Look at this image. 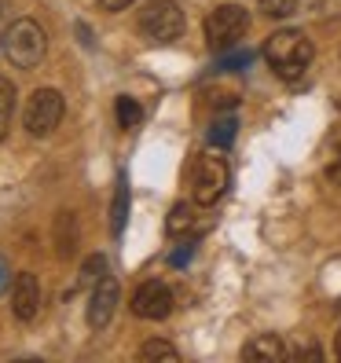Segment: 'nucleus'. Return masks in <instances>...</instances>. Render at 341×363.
Here are the masks:
<instances>
[{
	"label": "nucleus",
	"instance_id": "9d476101",
	"mask_svg": "<svg viewBox=\"0 0 341 363\" xmlns=\"http://www.w3.org/2000/svg\"><path fill=\"white\" fill-rule=\"evenodd\" d=\"M290 349L283 345V337H275V334H261V337H253L250 345L242 349V359H264V363H279L286 359Z\"/></svg>",
	"mask_w": 341,
	"mask_h": 363
},
{
	"label": "nucleus",
	"instance_id": "39448f33",
	"mask_svg": "<svg viewBox=\"0 0 341 363\" xmlns=\"http://www.w3.org/2000/svg\"><path fill=\"white\" fill-rule=\"evenodd\" d=\"M62 92L59 89H37L30 99H26V111H23V125L30 136H48L59 129L62 121Z\"/></svg>",
	"mask_w": 341,
	"mask_h": 363
},
{
	"label": "nucleus",
	"instance_id": "1a4fd4ad",
	"mask_svg": "<svg viewBox=\"0 0 341 363\" xmlns=\"http://www.w3.org/2000/svg\"><path fill=\"white\" fill-rule=\"evenodd\" d=\"M11 312H15V319H23V323L37 319V312H40V283H37L33 272H18V275H15Z\"/></svg>",
	"mask_w": 341,
	"mask_h": 363
},
{
	"label": "nucleus",
	"instance_id": "7ed1b4c3",
	"mask_svg": "<svg viewBox=\"0 0 341 363\" xmlns=\"http://www.w3.org/2000/svg\"><path fill=\"white\" fill-rule=\"evenodd\" d=\"M140 30L151 37L155 45H169L184 33V11L177 0H147L140 11Z\"/></svg>",
	"mask_w": 341,
	"mask_h": 363
},
{
	"label": "nucleus",
	"instance_id": "ddd939ff",
	"mask_svg": "<svg viewBox=\"0 0 341 363\" xmlns=\"http://www.w3.org/2000/svg\"><path fill=\"white\" fill-rule=\"evenodd\" d=\"M11 106H15V89H11V81H4V77H0V140H4V133H8Z\"/></svg>",
	"mask_w": 341,
	"mask_h": 363
},
{
	"label": "nucleus",
	"instance_id": "412c9836",
	"mask_svg": "<svg viewBox=\"0 0 341 363\" xmlns=\"http://www.w3.org/2000/svg\"><path fill=\"white\" fill-rule=\"evenodd\" d=\"M334 352H337V359H341V330H337V341H334Z\"/></svg>",
	"mask_w": 341,
	"mask_h": 363
},
{
	"label": "nucleus",
	"instance_id": "f03ea898",
	"mask_svg": "<svg viewBox=\"0 0 341 363\" xmlns=\"http://www.w3.org/2000/svg\"><path fill=\"white\" fill-rule=\"evenodd\" d=\"M0 45H4V55L11 67L18 70H33L40 59H45L48 52V37L45 30H40L33 18H18V23H11V30L0 37Z\"/></svg>",
	"mask_w": 341,
	"mask_h": 363
},
{
	"label": "nucleus",
	"instance_id": "f257e3e1",
	"mask_svg": "<svg viewBox=\"0 0 341 363\" xmlns=\"http://www.w3.org/2000/svg\"><path fill=\"white\" fill-rule=\"evenodd\" d=\"M264 59L268 67L279 74V77H301L312 62V40L301 33V30H279L268 37L264 45Z\"/></svg>",
	"mask_w": 341,
	"mask_h": 363
},
{
	"label": "nucleus",
	"instance_id": "4be33fe9",
	"mask_svg": "<svg viewBox=\"0 0 341 363\" xmlns=\"http://www.w3.org/2000/svg\"><path fill=\"white\" fill-rule=\"evenodd\" d=\"M0 286H4V261H0Z\"/></svg>",
	"mask_w": 341,
	"mask_h": 363
},
{
	"label": "nucleus",
	"instance_id": "423d86ee",
	"mask_svg": "<svg viewBox=\"0 0 341 363\" xmlns=\"http://www.w3.org/2000/svg\"><path fill=\"white\" fill-rule=\"evenodd\" d=\"M246 30H250V11L242 4H220V8H213L209 18H206V37H209V45L217 52L231 48Z\"/></svg>",
	"mask_w": 341,
	"mask_h": 363
},
{
	"label": "nucleus",
	"instance_id": "2eb2a0df",
	"mask_svg": "<svg viewBox=\"0 0 341 363\" xmlns=\"http://www.w3.org/2000/svg\"><path fill=\"white\" fill-rule=\"evenodd\" d=\"M209 140L217 143V147H228L231 140H235V118H217V121H213Z\"/></svg>",
	"mask_w": 341,
	"mask_h": 363
},
{
	"label": "nucleus",
	"instance_id": "6ab92c4d",
	"mask_svg": "<svg viewBox=\"0 0 341 363\" xmlns=\"http://www.w3.org/2000/svg\"><path fill=\"white\" fill-rule=\"evenodd\" d=\"M129 4H136V0H99V8H103V11H125Z\"/></svg>",
	"mask_w": 341,
	"mask_h": 363
},
{
	"label": "nucleus",
	"instance_id": "20e7f679",
	"mask_svg": "<svg viewBox=\"0 0 341 363\" xmlns=\"http://www.w3.org/2000/svg\"><path fill=\"white\" fill-rule=\"evenodd\" d=\"M191 184H195V202L199 206H217L224 199L228 184H231V169H228V162L220 155L206 151L195 162V180Z\"/></svg>",
	"mask_w": 341,
	"mask_h": 363
},
{
	"label": "nucleus",
	"instance_id": "aec40b11",
	"mask_svg": "<svg viewBox=\"0 0 341 363\" xmlns=\"http://www.w3.org/2000/svg\"><path fill=\"white\" fill-rule=\"evenodd\" d=\"M327 177H330V184H337V187H341V162L327 169Z\"/></svg>",
	"mask_w": 341,
	"mask_h": 363
},
{
	"label": "nucleus",
	"instance_id": "6e6552de",
	"mask_svg": "<svg viewBox=\"0 0 341 363\" xmlns=\"http://www.w3.org/2000/svg\"><path fill=\"white\" fill-rule=\"evenodd\" d=\"M118 308V279L111 272L99 275V283L92 290V301H89V327L92 330H103L106 323H111V315Z\"/></svg>",
	"mask_w": 341,
	"mask_h": 363
},
{
	"label": "nucleus",
	"instance_id": "4468645a",
	"mask_svg": "<svg viewBox=\"0 0 341 363\" xmlns=\"http://www.w3.org/2000/svg\"><path fill=\"white\" fill-rule=\"evenodd\" d=\"M125 217H129V187H125V180H121V184H118V195H114V209H111L114 231L125 228Z\"/></svg>",
	"mask_w": 341,
	"mask_h": 363
},
{
	"label": "nucleus",
	"instance_id": "f8f14e48",
	"mask_svg": "<svg viewBox=\"0 0 341 363\" xmlns=\"http://www.w3.org/2000/svg\"><path fill=\"white\" fill-rule=\"evenodd\" d=\"M140 118H143L140 103L133 96H118V125H121V129H136Z\"/></svg>",
	"mask_w": 341,
	"mask_h": 363
},
{
	"label": "nucleus",
	"instance_id": "a211bd4d",
	"mask_svg": "<svg viewBox=\"0 0 341 363\" xmlns=\"http://www.w3.org/2000/svg\"><path fill=\"white\" fill-rule=\"evenodd\" d=\"M99 275H106V261L103 257H89V261H84V268H81V286H96L99 283Z\"/></svg>",
	"mask_w": 341,
	"mask_h": 363
},
{
	"label": "nucleus",
	"instance_id": "dca6fc26",
	"mask_svg": "<svg viewBox=\"0 0 341 363\" xmlns=\"http://www.w3.org/2000/svg\"><path fill=\"white\" fill-rule=\"evenodd\" d=\"M140 356H143V359H180V352L169 345V341H158V337L147 341V345L140 349Z\"/></svg>",
	"mask_w": 341,
	"mask_h": 363
},
{
	"label": "nucleus",
	"instance_id": "0eeeda50",
	"mask_svg": "<svg viewBox=\"0 0 341 363\" xmlns=\"http://www.w3.org/2000/svg\"><path fill=\"white\" fill-rule=\"evenodd\" d=\"M133 312L140 319H165L169 312H173V290H169L165 283H158V279L143 283L133 294Z\"/></svg>",
	"mask_w": 341,
	"mask_h": 363
},
{
	"label": "nucleus",
	"instance_id": "5701e85b",
	"mask_svg": "<svg viewBox=\"0 0 341 363\" xmlns=\"http://www.w3.org/2000/svg\"><path fill=\"white\" fill-rule=\"evenodd\" d=\"M0 48H4V45H0Z\"/></svg>",
	"mask_w": 341,
	"mask_h": 363
},
{
	"label": "nucleus",
	"instance_id": "9b49d317",
	"mask_svg": "<svg viewBox=\"0 0 341 363\" xmlns=\"http://www.w3.org/2000/svg\"><path fill=\"white\" fill-rule=\"evenodd\" d=\"M191 228H195V206H173V213H169V220H165V231L173 235V239H180V235H187Z\"/></svg>",
	"mask_w": 341,
	"mask_h": 363
},
{
	"label": "nucleus",
	"instance_id": "f3484780",
	"mask_svg": "<svg viewBox=\"0 0 341 363\" xmlns=\"http://www.w3.org/2000/svg\"><path fill=\"white\" fill-rule=\"evenodd\" d=\"M297 11V0H261V15L268 18H290Z\"/></svg>",
	"mask_w": 341,
	"mask_h": 363
}]
</instances>
